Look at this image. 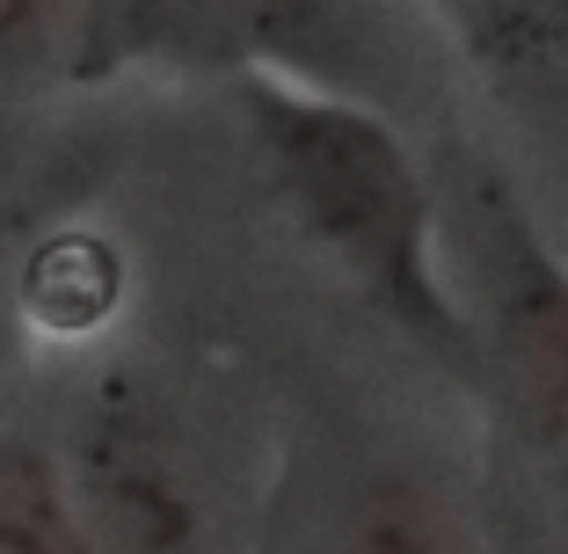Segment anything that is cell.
Instances as JSON below:
<instances>
[{"label": "cell", "instance_id": "cell-1", "mask_svg": "<svg viewBox=\"0 0 568 554\" xmlns=\"http://www.w3.org/2000/svg\"><path fill=\"white\" fill-rule=\"evenodd\" d=\"M255 118H263L270 161H277L284 190L300 198L306 226L408 329H423L437 351H459L467 329H459V314L445 306V292L430 278V198H423L408 153L343 102L255 95Z\"/></svg>", "mask_w": 568, "mask_h": 554}, {"label": "cell", "instance_id": "cell-2", "mask_svg": "<svg viewBox=\"0 0 568 554\" xmlns=\"http://www.w3.org/2000/svg\"><path fill=\"white\" fill-rule=\"evenodd\" d=\"M467 249H474L488 336H496V357L510 372V394H518L532 437L547 445V460L568 482V270L539 249L532 226L496 190H481L467 204Z\"/></svg>", "mask_w": 568, "mask_h": 554}, {"label": "cell", "instance_id": "cell-3", "mask_svg": "<svg viewBox=\"0 0 568 554\" xmlns=\"http://www.w3.org/2000/svg\"><path fill=\"white\" fill-rule=\"evenodd\" d=\"M351 554H459V533L445 525V511L408 482H386L357 511Z\"/></svg>", "mask_w": 568, "mask_h": 554}, {"label": "cell", "instance_id": "cell-4", "mask_svg": "<svg viewBox=\"0 0 568 554\" xmlns=\"http://www.w3.org/2000/svg\"><path fill=\"white\" fill-rule=\"evenodd\" d=\"M0 554H81L67 511L30 467H0Z\"/></svg>", "mask_w": 568, "mask_h": 554}]
</instances>
